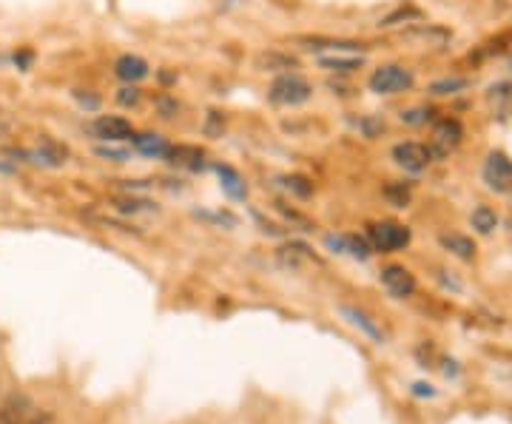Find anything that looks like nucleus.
I'll return each mask as SVG.
<instances>
[{
	"label": "nucleus",
	"mask_w": 512,
	"mask_h": 424,
	"mask_svg": "<svg viewBox=\"0 0 512 424\" xmlns=\"http://www.w3.org/2000/svg\"><path fill=\"white\" fill-rule=\"evenodd\" d=\"M0 424H52V413L35 405L26 393H12L0 402Z\"/></svg>",
	"instance_id": "1"
},
{
	"label": "nucleus",
	"mask_w": 512,
	"mask_h": 424,
	"mask_svg": "<svg viewBox=\"0 0 512 424\" xmlns=\"http://www.w3.org/2000/svg\"><path fill=\"white\" fill-rule=\"evenodd\" d=\"M311 83L299 74H282L276 77L274 86H271V100L279 106H299L305 100H311Z\"/></svg>",
	"instance_id": "2"
},
{
	"label": "nucleus",
	"mask_w": 512,
	"mask_h": 424,
	"mask_svg": "<svg viewBox=\"0 0 512 424\" xmlns=\"http://www.w3.org/2000/svg\"><path fill=\"white\" fill-rule=\"evenodd\" d=\"M413 86V72L404 66H382L370 74V89L376 94H402Z\"/></svg>",
	"instance_id": "3"
},
{
	"label": "nucleus",
	"mask_w": 512,
	"mask_h": 424,
	"mask_svg": "<svg viewBox=\"0 0 512 424\" xmlns=\"http://www.w3.org/2000/svg\"><path fill=\"white\" fill-rule=\"evenodd\" d=\"M370 242L376 251H402L404 245L410 242V228H404L399 222H376L370 225Z\"/></svg>",
	"instance_id": "4"
},
{
	"label": "nucleus",
	"mask_w": 512,
	"mask_h": 424,
	"mask_svg": "<svg viewBox=\"0 0 512 424\" xmlns=\"http://www.w3.org/2000/svg\"><path fill=\"white\" fill-rule=\"evenodd\" d=\"M484 183L490 185L498 194L512 191V160L501 151H493L484 163Z\"/></svg>",
	"instance_id": "5"
},
{
	"label": "nucleus",
	"mask_w": 512,
	"mask_h": 424,
	"mask_svg": "<svg viewBox=\"0 0 512 424\" xmlns=\"http://www.w3.org/2000/svg\"><path fill=\"white\" fill-rule=\"evenodd\" d=\"M430 157H433V151L427 146H421V143H413V140L410 143H399V146L393 148L396 166H402L410 174H419V171L430 166Z\"/></svg>",
	"instance_id": "6"
},
{
	"label": "nucleus",
	"mask_w": 512,
	"mask_h": 424,
	"mask_svg": "<svg viewBox=\"0 0 512 424\" xmlns=\"http://www.w3.org/2000/svg\"><path fill=\"white\" fill-rule=\"evenodd\" d=\"M382 282L384 288L393 296H399V299L413 296V291H416V277H413L404 265H387L382 271Z\"/></svg>",
	"instance_id": "7"
},
{
	"label": "nucleus",
	"mask_w": 512,
	"mask_h": 424,
	"mask_svg": "<svg viewBox=\"0 0 512 424\" xmlns=\"http://www.w3.org/2000/svg\"><path fill=\"white\" fill-rule=\"evenodd\" d=\"M94 134L100 140H109V143H123L128 137H134V129H131V123L123 120V117H100L94 123Z\"/></svg>",
	"instance_id": "8"
},
{
	"label": "nucleus",
	"mask_w": 512,
	"mask_h": 424,
	"mask_svg": "<svg viewBox=\"0 0 512 424\" xmlns=\"http://www.w3.org/2000/svg\"><path fill=\"white\" fill-rule=\"evenodd\" d=\"M461 137H464V131H461L458 120H441L433 129V146H436L439 154H447L450 148H456L461 143Z\"/></svg>",
	"instance_id": "9"
},
{
	"label": "nucleus",
	"mask_w": 512,
	"mask_h": 424,
	"mask_svg": "<svg viewBox=\"0 0 512 424\" xmlns=\"http://www.w3.org/2000/svg\"><path fill=\"white\" fill-rule=\"evenodd\" d=\"M117 77L120 80H126V83H137V80H143L148 74V63L143 60V57L137 55H123L120 60H117Z\"/></svg>",
	"instance_id": "10"
},
{
	"label": "nucleus",
	"mask_w": 512,
	"mask_h": 424,
	"mask_svg": "<svg viewBox=\"0 0 512 424\" xmlns=\"http://www.w3.org/2000/svg\"><path fill=\"white\" fill-rule=\"evenodd\" d=\"M165 157H171V163H174V166L200 168L205 154H202L200 148H194V146H177V148H168V154H165Z\"/></svg>",
	"instance_id": "11"
},
{
	"label": "nucleus",
	"mask_w": 512,
	"mask_h": 424,
	"mask_svg": "<svg viewBox=\"0 0 512 424\" xmlns=\"http://www.w3.org/2000/svg\"><path fill=\"white\" fill-rule=\"evenodd\" d=\"M319 66L328 69V72H353L362 66V57L359 55H322L319 57Z\"/></svg>",
	"instance_id": "12"
},
{
	"label": "nucleus",
	"mask_w": 512,
	"mask_h": 424,
	"mask_svg": "<svg viewBox=\"0 0 512 424\" xmlns=\"http://www.w3.org/2000/svg\"><path fill=\"white\" fill-rule=\"evenodd\" d=\"M441 245L450 248V251L461 259H473V254H476L473 240H467V237H461V234H444V237H441Z\"/></svg>",
	"instance_id": "13"
},
{
	"label": "nucleus",
	"mask_w": 512,
	"mask_h": 424,
	"mask_svg": "<svg viewBox=\"0 0 512 424\" xmlns=\"http://www.w3.org/2000/svg\"><path fill=\"white\" fill-rule=\"evenodd\" d=\"M296 60L288 55H276V52H265V55L256 57V69L262 72H279V69H293Z\"/></svg>",
	"instance_id": "14"
},
{
	"label": "nucleus",
	"mask_w": 512,
	"mask_h": 424,
	"mask_svg": "<svg viewBox=\"0 0 512 424\" xmlns=\"http://www.w3.org/2000/svg\"><path fill=\"white\" fill-rule=\"evenodd\" d=\"M217 174H220L222 180V188L231 194V197H245V183H242V177H239L234 168L228 166H217Z\"/></svg>",
	"instance_id": "15"
},
{
	"label": "nucleus",
	"mask_w": 512,
	"mask_h": 424,
	"mask_svg": "<svg viewBox=\"0 0 512 424\" xmlns=\"http://www.w3.org/2000/svg\"><path fill=\"white\" fill-rule=\"evenodd\" d=\"M342 314L348 316V319L353 322V325H356V328H362V331H365L370 339H376V342H382V339H384V333L379 331V328H376V325H373V322L367 319V314H362V311H356V308H348V305H345V308H342Z\"/></svg>",
	"instance_id": "16"
},
{
	"label": "nucleus",
	"mask_w": 512,
	"mask_h": 424,
	"mask_svg": "<svg viewBox=\"0 0 512 424\" xmlns=\"http://www.w3.org/2000/svg\"><path fill=\"white\" fill-rule=\"evenodd\" d=\"M134 143L137 148L148 154V157H165L168 154V143H165L163 137H157V134H143V137H134Z\"/></svg>",
	"instance_id": "17"
},
{
	"label": "nucleus",
	"mask_w": 512,
	"mask_h": 424,
	"mask_svg": "<svg viewBox=\"0 0 512 424\" xmlns=\"http://www.w3.org/2000/svg\"><path fill=\"white\" fill-rule=\"evenodd\" d=\"M470 220H473V228H476L478 234H493L495 225H498V217H495V211H493V208H487V205H478Z\"/></svg>",
	"instance_id": "18"
},
{
	"label": "nucleus",
	"mask_w": 512,
	"mask_h": 424,
	"mask_svg": "<svg viewBox=\"0 0 512 424\" xmlns=\"http://www.w3.org/2000/svg\"><path fill=\"white\" fill-rule=\"evenodd\" d=\"M40 160H43V163H49V166H60V163H66V148L55 146L52 140H43Z\"/></svg>",
	"instance_id": "19"
},
{
	"label": "nucleus",
	"mask_w": 512,
	"mask_h": 424,
	"mask_svg": "<svg viewBox=\"0 0 512 424\" xmlns=\"http://www.w3.org/2000/svg\"><path fill=\"white\" fill-rule=\"evenodd\" d=\"M467 89V80L464 77H447V80H436L433 86H430V92L433 94H458Z\"/></svg>",
	"instance_id": "20"
},
{
	"label": "nucleus",
	"mask_w": 512,
	"mask_h": 424,
	"mask_svg": "<svg viewBox=\"0 0 512 424\" xmlns=\"http://www.w3.org/2000/svg\"><path fill=\"white\" fill-rule=\"evenodd\" d=\"M282 183H285V188H288V191H293V194H299V197H311L313 185L308 183L305 177H285Z\"/></svg>",
	"instance_id": "21"
},
{
	"label": "nucleus",
	"mask_w": 512,
	"mask_h": 424,
	"mask_svg": "<svg viewBox=\"0 0 512 424\" xmlns=\"http://www.w3.org/2000/svg\"><path fill=\"white\" fill-rule=\"evenodd\" d=\"M430 117H433V109H413L402 114V120L404 123H410V126H421V123H427Z\"/></svg>",
	"instance_id": "22"
},
{
	"label": "nucleus",
	"mask_w": 512,
	"mask_h": 424,
	"mask_svg": "<svg viewBox=\"0 0 512 424\" xmlns=\"http://www.w3.org/2000/svg\"><path fill=\"white\" fill-rule=\"evenodd\" d=\"M117 100H120L123 106H137V103H140V92H137V89H131V86H126V89H120Z\"/></svg>",
	"instance_id": "23"
},
{
	"label": "nucleus",
	"mask_w": 512,
	"mask_h": 424,
	"mask_svg": "<svg viewBox=\"0 0 512 424\" xmlns=\"http://www.w3.org/2000/svg\"><path fill=\"white\" fill-rule=\"evenodd\" d=\"M100 154L103 157H114V160H126L128 157L126 151H117V148H100Z\"/></svg>",
	"instance_id": "24"
},
{
	"label": "nucleus",
	"mask_w": 512,
	"mask_h": 424,
	"mask_svg": "<svg viewBox=\"0 0 512 424\" xmlns=\"http://www.w3.org/2000/svg\"><path fill=\"white\" fill-rule=\"evenodd\" d=\"M0 63H3V57H0Z\"/></svg>",
	"instance_id": "25"
}]
</instances>
